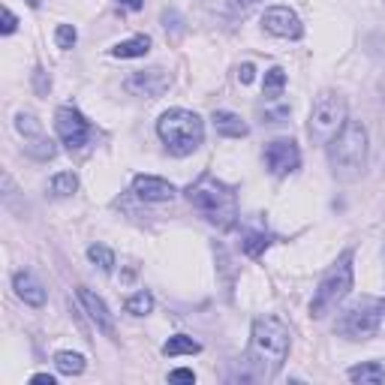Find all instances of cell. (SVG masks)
<instances>
[{
	"mask_svg": "<svg viewBox=\"0 0 385 385\" xmlns=\"http://www.w3.org/2000/svg\"><path fill=\"white\" fill-rule=\"evenodd\" d=\"M187 199L192 208H199L214 226L232 229L238 220V196L232 187L217 181L214 175H202L196 184L187 187Z\"/></svg>",
	"mask_w": 385,
	"mask_h": 385,
	"instance_id": "1",
	"label": "cell"
},
{
	"mask_svg": "<svg viewBox=\"0 0 385 385\" xmlns=\"http://www.w3.org/2000/svg\"><path fill=\"white\" fill-rule=\"evenodd\" d=\"M328 163L340 181H355L367 163V130L358 121H346L343 130L325 145Z\"/></svg>",
	"mask_w": 385,
	"mask_h": 385,
	"instance_id": "2",
	"label": "cell"
},
{
	"mask_svg": "<svg viewBox=\"0 0 385 385\" xmlns=\"http://www.w3.org/2000/svg\"><path fill=\"white\" fill-rule=\"evenodd\" d=\"M250 355L265 374H277L289 355V328L277 316H262L253 322Z\"/></svg>",
	"mask_w": 385,
	"mask_h": 385,
	"instance_id": "3",
	"label": "cell"
},
{
	"mask_svg": "<svg viewBox=\"0 0 385 385\" xmlns=\"http://www.w3.org/2000/svg\"><path fill=\"white\" fill-rule=\"evenodd\" d=\"M157 133H160V139L166 142V148H169V153H175V157H190V153L202 145L205 124H202V118H199L196 112L169 109L160 118Z\"/></svg>",
	"mask_w": 385,
	"mask_h": 385,
	"instance_id": "4",
	"label": "cell"
},
{
	"mask_svg": "<svg viewBox=\"0 0 385 385\" xmlns=\"http://www.w3.org/2000/svg\"><path fill=\"white\" fill-rule=\"evenodd\" d=\"M352 277H355V271H352V253H343L340 259L325 271V277L319 280V289H316L313 301H310V316L313 319H322V316H328L331 310H335V307L346 298V295H349Z\"/></svg>",
	"mask_w": 385,
	"mask_h": 385,
	"instance_id": "5",
	"label": "cell"
},
{
	"mask_svg": "<svg viewBox=\"0 0 385 385\" xmlns=\"http://www.w3.org/2000/svg\"><path fill=\"white\" fill-rule=\"evenodd\" d=\"M346 124V102L343 97L331 94V91H322L316 97L313 109H310V124H307V130H310V139L316 145H328L331 139H335Z\"/></svg>",
	"mask_w": 385,
	"mask_h": 385,
	"instance_id": "6",
	"label": "cell"
},
{
	"mask_svg": "<svg viewBox=\"0 0 385 385\" xmlns=\"http://www.w3.org/2000/svg\"><path fill=\"white\" fill-rule=\"evenodd\" d=\"M379 310H382V304H374V301L355 304V307H349V310L340 316L337 331H340V335H346L349 340H367V337H374L376 331H379V316H382Z\"/></svg>",
	"mask_w": 385,
	"mask_h": 385,
	"instance_id": "7",
	"label": "cell"
},
{
	"mask_svg": "<svg viewBox=\"0 0 385 385\" xmlns=\"http://www.w3.org/2000/svg\"><path fill=\"white\" fill-rule=\"evenodd\" d=\"M55 130H58V136H60V142L67 145L70 151H75V148H82V145L87 142V136H91V124L82 118V112L63 106V109H58V114H55Z\"/></svg>",
	"mask_w": 385,
	"mask_h": 385,
	"instance_id": "8",
	"label": "cell"
},
{
	"mask_svg": "<svg viewBox=\"0 0 385 385\" xmlns=\"http://www.w3.org/2000/svg\"><path fill=\"white\" fill-rule=\"evenodd\" d=\"M169 72L160 70V67H153V70H139L133 72L130 79H126V91L136 94V97H151V99H157L163 97L166 91H169Z\"/></svg>",
	"mask_w": 385,
	"mask_h": 385,
	"instance_id": "9",
	"label": "cell"
},
{
	"mask_svg": "<svg viewBox=\"0 0 385 385\" xmlns=\"http://www.w3.org/2000/svg\"><path fill=\"white\" fill-rule=\"evenodd\" d=\"M265 163H268V169H271L274 175H289V172L298 169L301 151H298V145H295L292 139H274V142L265 148Z\"/></svg>",
	"mask_w": 385,
	"mask_h": 385,
	"instance_id": "10",
	"label": "cell"
},
{
	"mask_svg": "<svg viewBox=\"0 0 385 385\" xmlns=\"http://www.w3.org/2000/svg\"><path fill=\"white\" fill-rule=\"evenodd\" d=\"M262 24H265V31H268V33L280 36V40H298V36L304 33L301 18L295 16L289 6H271V9H265Z\"/></svg>",
	"mask_w": 385,
	"mask_h": 385,
	"instance_id": "11",
	"label": "cell"
},
{
	"mask_svg": "<svg viewBox=\"0 0 385 385\" xmlns=\"http://www.w3.org/2000/svg\"><path fill=\"white\" fill-rule=\"evenodd\" d=\"M75 295H79V301H82V307H85V313L91 316V322H94L106 337H114V319H112V313H109L106 301H102L99 295H94L91 289H85V286L75 289Z\"/></svg>",
	"mask_w": 385,
	"mask_h": 385,
	"instance_id": "12",
	"label": "cell"
},
{
	"mask_svg": "<svg viewBox=\"0 0 385 385\" xmlns=\"http://www.w3.org/2000/svg\"><path fill=\"white\" fill-rule=\"evenodd\" d=\"M133 190H136V196L145 202H169L175 196V187L169 181H163V178H153V175H139L133 181Z\"/></svg>",
	"mask_w": 385,
	"mask_h": 385,
	"instance_id": "13",
	"label": "cell"
},
{
	"mask_svg": "<svg viewBox=\"0 0 385 385\" xmlns=\"http://www.w3.org/2000/svg\"><path fill=\"white\" fill-rule=\"evenodd\" d=\"M16 292H18V298L24 304H31V307H43L45 304V289L31 271H18L16 274Z\"/></svg>",
	"mask_w": 385,
	"mask_h": 385,
	"instance_id": "14",
	"label": "cell"
},
{
	"mask_svg": "<svg viewBox=\"0 0 385 385\" xmlns=\"http://www.w3.org/2000/svg\"><path fill=\"white\" fill-rule=\"evenodd\" d=\"M214 130L226 139H244L247 136V124L241 121V114L235 112H214Z\"/></svg>",
	"mask_w": 385,
	"mask_h": 385,
	"instance_id": "15",
	"label": "cell"
},
{
	"mask_svg": "<svg viewBox=\"0 0 385 385\" xmlns=\"http://www.w3.org/2000/svg\"><path fill=\"white\" fill-rule=\"evenodd\" d=\"M202 4L223 18H238V16H247L259 0H202Z\"/></svg>",
	"mask_w": 385,
	"mask_h": 385,
	"instance_id": "16",
	"label": "cell"
},
{
	"mask_svg": "<svg viewBox=\"0 0 385 385\" xmlns=\"http://www.w3.org/2000/svg\"><path fill=\"white\" fill-rule=\"evenodd\" d=\"M199 349H202V343L187 337V335H175V337H169L163 343V355H169V358H175V355H196Z\"/></svg>",
	"mask_w": 385,
	"mask_h": 385,
	"instance_id": "17",
	"label": "cell"
},
{
	"mask_svg": "<svg viewBox=\"0 0 385 385\" xmlns=\"http://www.w3.org/2000/svg\"><path fill=\"white\" fill-rule=\"evenodd\" d=\"M349 379L352 382H370V385H379L385 382V367L376 362H367V364H355L349 367Z\"/></svg>",
	"mask_w": 385,
	"mask_h": 385,
	"instance_id": "18",
	"label": "cell"
},
{
	"mask_svg": "<svg viewBox=\"0 0 385 385\" xmlns=\"http://www.w3.org/2000/svg\"><path fill=\"white\" fill-rule=\"evenodd\" d=\"M148 51H151V40H148V36H133V40L114 45L112 55L114 58H145Z\"/></svg>",
	"mask_w": 385,
	"mask_h": 385,
	"instance_id": "19",
	"label": "cell"
},
{
	"mask_svg": "<svg viewBox=\"0 0 385 385\" xmlns=\"http://www.w3.org/2000/svg\"><path fill=\"white\" fill-rule=\"evenodd\" d=\"M283 87H286V72L280 70V67H271V70L265 72V82H262L265 99H277L280 94H283Z\"/></svg>",
	"mask_w": 385,
	"mask_h": 385,
	"instance_id": "20",
	"label": "cell"
},
{
	"mask_svg": "<svg viewBox=\"0 0 385 385\" xmlns=\"http://www.w3.org/2000/svg\"><path fill=\"white\" fill-rule=\"evenodd\" d=\"M55 367L60 370L63 376H79L85 370V358L79 352H58L55 355Z\"/></svg>",
	"mask_w": 385,
	"mask_h": 385,
	"instance_id": "21",
	"label": "cell"
},
{
	"mask_svg": "<svg viewBox=\"0 0 385 385\" xmlns=\"http://www.w3.org/2000/svg\"><path fill=\"white\" fill-rule=\"evenodd\" d=\"M79 190V178H75L72 172H60V175H55L51 178V192H55V196H72V192Z\"/></svg>",
	"mask_w": 385,
	"mask_h": 385,
	"instance_id": "22",
	"label": "cell"
},
{
	"mask_svg": "<svg viewBox=\"0 0 385 385\" xmlns=\"http://www.w3.org/2000/svg\"><path fill=\"white\" fill-rule=\"evenodd\" d=\"M268 244H271V241H268V235H265V232H244L241 247H244V253L253 256V259H256V256H262V253H265Z\"/></svg>",
	"mask_w": 385,
	"mask_h": 385,
	"instance_id": "23",
	"label": "cell"
},
{
	"mask_svg": "<svg viewBox=\"0 0 385 385\" xmlns=\"http://www.w3.org/2000/svg\"><path fill=\"white\" fill-rule=\"evenodd\" d=\"M28 153L36 160H51L55 157V145H51V139H45V136H33V139H28Z\"/></svg>",
	"mask_w": 385,
	"mask_h": 385,
	"instance_id": "24",
	"label": "cell"
},
{
	"mask_svg": "<svg viewBox=\"0 0 385 385\" xmlns=\"http://www.w3.org/2000/svg\"><path fill=\"white\" fill-rule=\"evenodd\" d=\"M151 310H153L151 292H136L133 298H126V313H133V316H148Z\"/></svg>",
	"mask_w": 385,
	"mask_h": 385,
	"instance_id": "25",
	"label": "cell"
},
{
	"mask_svg": "<svg viewBox=\"0 0 385 385\" xmlns=\"http://www.w3.org/2000/svg\"><path fill=\"white\" fill-rule=\"evenodd\" d=\"M87 256H91V262L99 265L102 271H112L114 268V253L109 247H102V244H91V247H87Z\"/></svg>",
	"mask_w": 385,
	"mask_h": 385,
	"instance_id": "26",
	"label": "cell"
},
{
	"mask_svg": "<svg viewBox=\"0 0 385 385\" xmlns=\"http://www.w3.org/2000/svg\"><path fill=\"white\" fill-rule=\"evenodd\" d=\"M16 126H18V133H24V139L43 136V130H40V124H36V118H33V114H18Z\"/></svg>",
	"mask_w": 385,
	"mask_h": 385,
	"instance_id": "27",
	"label": "cell"
},
{
	"mask_svg": "<svg viewBox=\"0 0 385 385\" xmlns=\"http://www.w3.org/2000/svg\"><path fill=\"white\" fill-rule=\"evenodd\" d=\"M55 40H58V48H72L75 40H79V33H75L72 24H60L58 33H55Z\"/></svg>",
	"mask_w": 385,
	"mask_h": 385,
	"instance_id": "28",
	"label": "cell"
},
{
	"mask_svg": "<svg viewBox=\"0 0 385 385\" xmlns=\"http://www.w3.org/2000/svg\"><path fill=\"white\" fill-rule=\"evenodd\" d=\"M18 28V18L16 16H12V12L4 6V24H0V31H4V33H12V31H16Z\"/></svg>",
	"mask_w": 385,
	"mask_h": 385,
	"instance_id": "29",
	"label": "cell"
},
{
	"mask_svg": "<svg viewBox=\"0 0 385 385\" xmlns=\"http://www.w3.org/2000/svg\"><path fill=\"white\" fill-rule=\"evenodd\" d=\"M192 379H196L192 370H172L169 374V382H192Z\"/></svg>",
	"mask_w": 385,
	"mask_h": 385,
	"instance_id": "30",
	"label": "cell"
},
{
	"mask_svg": "<svg viewBox=\"0 0 385 385\" xmlns=\"http://www.w3.org/2000/svg\"><path fill=\"white\" fill-rule=\"evenodd\" d=\"M238 79H241L244 85H250V82L256 79V67H253V63H244V67L238 70Z\"/></svg>",
	"mask_w": 385,
	"mask_h": 385,
	"instance_id": "31",
	"label": "cell"
},
{
	"mask_svg": "<svg viewBox=\"0 0 385 385\" xmlns=\"http://www.w3.org/2000/svg\"><path fill=\"white\" fill-rule=\"evenodd\" d=\"M31 382H36V385H55V376H48V374H36V376H31Z\"/></svg>",
	"mask_w": 385,
	"mask_h": 385,
	"instance_id": "32",
	"label": "cell"
},
{
	"mask_svg": "<svg viewBox=\"0 0 385 385\" xmlns=\"http://www.w3.org/2000/svg\"><path fill=\"white\" fill-rule=\"evenodd\" d=\"M121 6H126V9H142L145 6V0H118Z\"/></svg>",
	"mask_w": 385,
	"mask_h": 385,
	"instance_id": "33",
	"label": "cell"
},
{
	"mask_svg": "<svg viewBox=\"0 0 385 385\" xmlns=\"http://www.w3.org/2000/svg\"><path fill=\"white\" fill-rule=\"evenodd\" d=\"M28 4H31V6H40V0H28Z\"/></svg>",
	"mask_w": 385,
	"mask_h": 385,
	"instance_id": "34",
	"label": "cell"
},
{
	"mask_svg": "<svg viewBox=\"0 0 385 385\" xmlns=\"http://www.w3.org/2000/svg\"><path fill=\"white\" fill-rule=\"evenodd\" d=\"M382 310H385V301H382Z\"/></svg>",
	"mask_w": 385,
	"mask_h": 385,
	"instance_id": "35",
	"label": "cell"
}]
</instances>
